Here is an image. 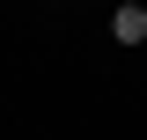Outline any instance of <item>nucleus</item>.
<instances>
[{
    "instance_id": "obj_1",
    "label": "nucleus",
    "mask_w": 147,
    "mask_h": 140,
    "mask_svg": "<svg viewBox=\"0 0 147 140\" xmlns=\"http://www.w3.org/2000/svg\"><path fill=\"white\" fill-rule=\"evenodd\" d=\"M110 37H118V44H147V7L140 0H125V7L110 15Z\"/></svg>"
}]
</instances>
